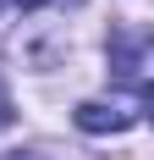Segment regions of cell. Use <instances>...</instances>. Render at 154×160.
I'll return each instance as SVG.
<instances>
[{
	"mask_svg": "<svg viewBox=\"0 0 154 160\" xmlns=\"http://www.w3.org/2000/svg\"><path fill=\"white\" fill-rule=\"evenodd\" d=\"M143 55H149V44H143V33H127V28H116L110 33V78L116 83H127L132 94L149 105V83H143Z\"/></svg>",
	"mask_w": 154,
	"mask_h": 160,
	"instance_id": "6da1fadb",
	"label": "cell"
},
{
	"mask_svg": "<svg viewBox=\"0 0 154 160\" xmlns=\"http://www.w3.org/2000/svg\"><path fill=\"white\" fill-rule=\"evenodd\" d=\"M17 6H22V11H39V6H50V0H17Z\"/></svg>",
	"mask_w": 154,
	"mask_h": 160,
	"instance_id": "277c9868",
	"label": "cell"
},
{
	"mask_svg": "<svg viewBox=\"0 0 154 160\" xmlns=\"http://www.w3.org/2000/svg\"><path fill=\"white\" fill-rule=\"evenodd\" d=\"M66 6H83V0H66Z\"/></svg>",
	"mask_w": 154,
	"mask_h": 160,
	"instance_id": "5b68a950",
	"label": "cell"
},
{
	"mask_svg": "<svg viewBox=\"0 0 154 160\" xmlns=\"http://www.w3.org/2000/svg\"><path fill=\"white\" fill-rule=\"evenodd\" d=\"M138 116L143 111L116 105V99H83V105H77V127H83V132H127Z\"/></svg>",
	"mask_w": 154,
	"mask_h": 160,
	"instance_id": "7a4b0ae2",
	"label": "cell"
},
{
	"mask_svg": "<svg viewBox=\"0 0 154 160\" xmlns=\"http://www.w3.org/2000/svg\"><path fill=\"white\" fill-rule=\"evenodd\" d=\"M0 160H44V155H33V149H11V155H0Z\"/></svg>",
	"mask_w": 154,
	"mask_h": 160,
	"instance_id": "3957f363",
	"label": "cell"
}]
</instances>
